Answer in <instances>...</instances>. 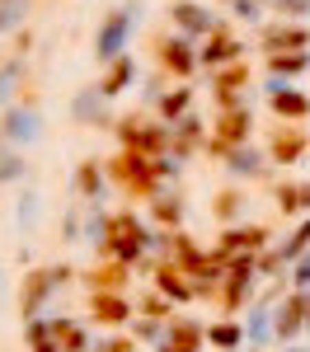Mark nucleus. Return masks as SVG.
I'll use <instances>...</instances> for the list:
<instances>
[{
	"instance_id": "1",
	"label": "nucleus",
	"mask_w": 310,
	"mask_h": 352,
	"mask_svg": "<svg viewBox=\"0 0 310 352\" xmlns=\"http://www.w3.org/2000/svg\"><path fill=\"white\" fill-rule=\"evenodd\" d=\"M151 230L137 221V212H113L109 217V230H104V244L94 249L99 258H118V263H141L146 258V249H151Z\"/></svg>"
},
{
	"instance_id": "2",
	"label": "nucleus",
	"mask_w": 310,
	"mask_h": 352,
	"mask_svg": "<svg viewBox=\"0 0 310 352\" xmlns=\"http://www.w3.org/2000/svg\"><path fill=\"white\" fill-rule=\"evenodd\" d=\"M118 136H122V146L127 151H141V155H165L169 146H174V132H169V122H141L137 113H127V118H118Z\"/></svg>"
},
{
	"instance_id": "3",
	"label": "nucleus",
	"mask_w": 310,
	"mask_h": 352,
	"mask_svg": "<svg viewBox=\"0 0 310 352\" xmlns=\"http://www.w3.org/2000/svg\"><path fill=\"white\" fill-rule=\"evenodd\" d=\"M104 169H109V179H118L132 197H151L155 184H160V179H155V160H151V155H141V151H122V155L109 160Z\"/></svg>"
},
{
	"instance_id": "4",
	"label": "nucleus",
	"mask_w": 310,
	"mask_h": 352,
	"mask_svg": "<svg viewBox=\"0 0 310 352\" xmlns=\"http://www.w3.org/2000/svg\"><path fill=\"white\" fill-rule=\"evenodd\" d=\"M132 19H141L137 0H127L122 10H113L109 19L99 24V38H94V56H99V61H118V56H122L127 33H132Z\"/></svg>"
},
{
	"instance_id": "5",
	"label": "nucleus",
	"mask_w": 310,
	"mask_h": 352,
	"mask_svg": "<svg viewBox=\"0 0 310 352\" xmlns=\"http://www.w3.org/2000/svg\"><path fill=\"white\" fill-rule=\"evenodd\" d=\"M263 244H268V226H230V230L221 235V244H217V254H212V258L225 268L235 254H258Z\"/></svg>"
},
{
	"instance_id": "6",
	"label": "nucleus",
	"mask_w": 310,
	"mask_h": 352,
	"mask_svg": "<svg viewBox=\"0 0 310 352\" xmlns=\"http://www.w3.org/2000/svg\"><path fill=\"white\" fill-rule=\"evenodd\" d=\"M258 47L268 56H282V52H310V28L306 24H263V38Z\"/></svg>"
},
{
	"instance_id": "7",
	"label": "nucleus",
	"mask_w": 310,
	"mask_h": 352,
	"mask_svg": "<svg viewBox=\"0 0 310 352\" xmlns=\"http://www.w3.org/2000/svg\"><path fill=\"white\" fill-rule=\"evenodd\" d=\"M301 333H306V292H291L287 300L273 305V338L291 343V338H301Z\"/></svg>"
},
{
	"instance_id": "8",
	"label": "nucleus",
	"mask_w": 310,
	"mask_h": 352,
	"mask_svg": "<svg viewBox=\"0 0 310 352\" xmlns=\"http://www.w3.org/2000/svg\"><path fill=\"white\" fill-rule=\"evenodd\" d=\"M56 287H61V282L52 277V268H33L24 277V292H19V315H24V320H38V310L47 305V296H52Z\"/></svg>"
},
{
	"instance_id": "9",
	"label": "nucleus",
	"mask_w": 310,
	"mask_h": 352,
	"mask_svg": "<svg viewBox=\"0 0 310 352\" xmlns=\"http://www.w3.org/2000/svg\"><path fill=\"white\" fill-rule=\"evenodd\" d=\"M268 104H273V113H278L282 122H301V118H310V99L296 89V85H282V76L268 80Z\"/></svg>"
},
{
	"instance_id": "10",
	"label": "nucleus",
	"mask_w": 310,
	"mask_h": 352,
	"mask_svg": "<svg viewBox=\"0 0 310 352\" xmlns=\"http://www.w3.org/2000/svg\"><path fill=\"white\" fill-rule=\"evenodd\" d=\"M245 56V47H240V38H230V28H217L212 38H207V47L197 52V66H207V71H221V66H235Z\"/></svg>"
},
{
	"instance_id": "11",
	"label": "nucleus",
	"mask_w": 310,
	"mask_h": 352,
	"mask_svg": "<svg viewBox=\"0 0 310 352\" xmlns=\"http://www.w3.org/2000/svg\"><path fill=\"white\" fill-rule=\"evenodd\" d=\"M306 151H310V136L296 122H282L278 132H273V141H268V160L273 164H296Z\"/></svg>"
},
{
	"instance_id": "12",
	"label": "nucleus",
	"mask_w": 310,
	"mask_h": 352,
	"mask_svg": "<svg viewBox=\"0 0 310 352\" xmlns=\"http://www.w3.org/2000/svg\"><path fill=\"white\" fill-rule=\"evenodd\" d=\"M89 320L104 324V329H122L132 320V305H127L122 292H94V296H89Z\"/></svg>"
},
{
	"instance_id": "13",
	"label": "nucleus",
	"mask_w": 310,
	"mask_h": 352,
	"mask_svg": "<svg viewBox=\"0 0 310 352\" xmlns=\"http://www.w3.org/2000/svg\"><path fill=\"white\" fill-rule=\"evenodd\" d=\"M169 19L179 24V33H207V38H212V33L221 28V24H217V14L202 10L197 0H169Z\"/></svg>"
},
{
	"instance_id": "14",
	"label": "nucleus",
	"mask_w": 310,
	"mask_h": 352,
	"mask_svg": "<svg viewBox=\"0 0 310 352\" xmlns=\"http://www.w3.org/2000/svg\"><path fill=\"white\" fill-rule=\"evenodd\" d=\"M155 292H160V296H169V300H179V305H184V300H197L193 277L179 268V263H169V258H160V263H155Z\"/></svg>"
},
{
	"instance_id": "15",
	"label": "nucleus",
	"mask_w": 310,
	"mask_h": 352,
	"mask_svg": "<svg viewBox=\"0 0 310 352\" xmlns=\"http://www.w3.org/2000/svg\"><path fill=\"white\" fill-rule=\"evenodd\" d=\"M0 136H5L10 146H28V141H38V136H43V118H38V109H10V113H5V122H0Z\"/></svg>"
},
{
	"instance_id": "16",
	"label": "nucleus",
	"mask_w": 310,
	"mask_h": 352,
	"mask_svg": "<svg viewBox=\"0 0 310 352\" xmlns=\"http://www.w3.org/2000/svg\"><path fill=\"white\" fill-rule=\"evenodd\" d=\"M250 132H254V113H250V104L217 113V141H221V146H250Z\"/></svg>"
},
{
	"instance_id": "17",
	"label": "nucleus",
	"mask_w": 310,
	"mask_h": 352,
	"mask_svg": "<svg viewBox=\"0 0 310 352\" xmlns=\"http://www.w3.org/2000/svg\"><path fill=\"white\" fill-rule=\"evenodd\" d=\"M160 66H165L169 76L188 80L197 71V52L188 47V38H165V43H160Z\"/></svg>"
},
{
	"instance_id": "18",
	"label": "nucleus",
	"mask_w": 310,
	"mask_h": 352,
	"mask_svg": "<svg viewBox=\"0 0 310 352\" xmlns=\"http://www.w3.org/2000/svg\"><path fill=\"white\" fill-rule=\"evenodd\" d=\"M221 160L235 179H263V174H268V155H258L254 146H230Z\"/></svg>"
},
{
	"instance_id": "19",
	"label": "nucleus",
	"mask_w": 310,
	"mask_h": 352,
	"mask_svg": "<svg viewBox=\"0 0 310 352\" xmlns=\"http://www.w3.org/2000/svg\"><path fill=\"white\" fill-rule=\"evenodd\" d=\"M207 343V329L193 324V320H169V333L165 343H160V352H197Z\"/></svg>"
},
{
	"instance_id": "20",
	"label": "nucleus",
	"mask_w": 310,
	"mask_h": 352,
	"mask_svg": "<svg viewBox=\"0 0 310 352\" xmlns=\"http://www.w3.org/2000/svg\"><path fill=\"white\" fill-rule=\"evenodd\" d=\"M85 282H89V292H122L127 287V263H118V258L94 263V268L85 272Z\"/></svg>"
},
{
	"instance_id": "21",
	"label": "nucleus",
	"mask_w": 310,
	"mask_h": 352,
	"mask_svg": "<svg viewBox=\"0 0 310 352\" xmlns=\"http://www.w3.org/2000/svg\"><path fill=\"white\" fill-rule=\"evenodd\" d=\"M132 80H137V61L132 56H118V61H109V76L99 80V89H104V99H113V94H122Z\"/></svg>"
},
{
	"instance_id": "22",
	"label": "nucleus",
	"mask_w": 310,
	"mask_h": 352,
	"mask_svg": "<svg viewBox=\"0 0 310 352\" xmlns=\"http://www.w3.org/2000/svg\"><path fill=\"white\" fill-rule=\"evenodd\" d=\"M273 338V305L268 300H258L250 310V324H245V343H254V348H263Z\"/></svg>"
},
{
	"instance_id": "23",
	"label": "nucleus",
	"mask_w": 310,
	"mask_h": 352,
	"mask_svg": "<svg viewBox=\"0 0 310 352\" xmlns=\"http://www.w3.org/2000/svg\"><path fill=\"white\" fill-rule=\"evenodd\" d=\"M76 192H80L85 202H99L104 197V164L99 160H85L76 169Z\"/></svg>"
},
{
	"instance_id": "24",
	"label": "nucleus",
	"mask_w": 310,
	"mask_h": 352,
	"mask_svg": "<svg viewBox=\"0 0 310 352\" xmlns=\"http://www.w3.org/2000/svg\"><path fill=\"white\" fill-rule=\"evenodd\" d=\"M160 122H179V118H188V109H193V89L188 85H179V89H169V94H160Z\"/></svg>"
},
{
	"instance_id": "25",
	"label": "nucleus",
	"mask_w": 310,
	"mask_h": 352,
	"mask_svg": "<svg viewBox=\"0 0 310 352\" xmlns=\"http://www.w3.org/2000/svg\"><path fill=\"white\" fill-rule=\"evenodd\" d=\"M104 89L94 85V89H80L76 94V104H71V113H76V122H104Z\"/></svg>"
},
{
	"instance_id": "26",
	"label": "nucleus",
	"mask_w": 310,
	"mask_h": 352,
	"mask_svg": "<svg viewBox=\"0 0 310 352\" xmlns=\"http://www.w3.org/2000/svg\"><path fill=\"white\" fill-rule=\"evenodd\" d=\"M52 338L61 343V352H89V333L76 320H52Z\"/></svg>"
},
{
	"instance_id": "27",
	"label": "nucleus",
	"mask_w": 310,
	"mask_h": 352,
	"mask_svg": "<svg viewBox=\"0 0 310 352\" xmlns=\"http://www.w3.org/2000/svg\"><path fill=\"white\" fill-rule=\"evenodd\" d=\"M14 94H24V56L0 66V104H14Z\"/></svg>"
},
{
	"instance_id": "28",
	"label": "nucleus",
	"mask_w": 310,
	"mask_h": 352,
	"mask_svg": "<svg viewBox=\"0 0 310 352\" xmlns=\"http://www.w3.org/2000/svg\"><path fill=\"white\" fill-rule=\"evenodd\" d=\"M268 71H273V76H282V80L291 85V76L310 71V52H282V56H268Z\"/></svg>"
},
{
	"instance_id": "29",
	"label": "nucleus",
	"mask_w": 310,
	"mask_h": 352,
	"mask_svg": "<svg viewBox=\"0 0 310 352\" xmlns=\"http://www.w3.org/2000/svg\"><path fill=\"white\" fill-rule=\"evenodd\" d=\"M273 254L282 258V268H287V263H296V258H306V254H310V221H301V226H296V235H291L287 244H278Z\"/></svg>"
},
{
	"instance_id": "30",
	"label": "nucleus",
	"mask_w": 310,
	"mask_h": 352,
	"mask_svg": "<svg viewBox=\"0 0 310 352\" xmlns=\"http://www.w3.org/2000/svg\"><path fill=\"white\" fill-rule=\"evenodd\" d=\"M212 217H217V221H225V226H235V221L245 217V197H240L235 188L217 192V202H212Z\"/></svg>"
},
{
	"instance_id": "31",
	"label": "nucleus",
	"mask_w": 310,
	"mask_h": 352,
	"mask_svg": "<svg viewBox=\"0 0 310 352\" xmlns=\"http://www.w3.org/2000/svg\"><path fill=\"white\" fill-rule=\"evenodd\" d=\"M207 343H212V348H240V343H245V324H235V320L207 324Z\"/></svg>"
},
{
	"instance_id": "32",
	"label": "nucleus",
	"mask_w": 310,
	"mask_h": 352,
	"mask_svg": "<svg viewBox=\"0 0 310 352\" xmlns=\"http://www.w3.org/2000/svg\"><path fill=\"white\" fill-rule=\"evenodd\" d=\"M278 212L282 217H296V212H306V197L296 184H278Z\"/></svg>"
},
{
	"instance_id": "33",
	"label": "nucleus",
	"mask_w": 310,
	"mask_h": 352,
	"mask_svg": "<svg viewBox=\"0 0 310 352\" xmlns=\"http://www.w3.org/2000/svg\"><path fill=\"white\" fill-rule=\"evenodd\" d=\"M28 14V0H0V33L19 28V19Z\"/></svg>"
},
{
	"instance_id": "34",
	"label": "nucleus",
	"mask_w": 310,
	"mask_h": 352,
	"mask_svg": "<svg viewBox=\"0 0 310 352\" xmlns=\"http://www.w3.org/2000/svg\"><path fill=\"white\" fill-rule=\"evenodd\" d=\"M141 315H146V320H169V315H174V300L160 296V292H155V296H141Z\"/></svg>"
},
{
	"instance_id": "35",
	"label": "nucleus",
	"mask_w": 310,
	"mask_h": 352,
	"mask_svg": "<svg viewBox=\"0 0 310 352\" xmlns=\"http://www.w3.org/2000/svg\"><path fill=\"white\" fill-rule=\"evenodd\" d=\"M155 221L160 226H179L184 221V202L179 197H155Z\"/></svg>"
},
{
	"instance_id": "36",
	"label": "nucleus",
	"mask_w": 310,
	"mask_h": 352,
	"mask_svg": "<svg viewBox=\"0 0 310 352\" xmlns=\"http://www.w3.org/2000/svg\"><path fill=\"white\" fill-rule=\"evenodd\" d=\"M14 217H19V226H24V230H33V226H38V192H24V197H19V212H14Z\"/></svg>"
},
{
	"instance_id": "37",
	"label": "nucleus",
	"mask_w": 310,
	"mask_h": 352,
	"mask_svg": "<svg viewBox=\"0 0 310 352\" xmlns=\"http://www.w3.org/2000/svg\"><path fill=\"white\" fill-rule=\"evenodd\" d=\"M268 5L287 19H310V0H268Z\"/></svg>"
},
{
	"instance_id": "38",
	"label": "nucleus",
	"mask_w": 310,
	"mask_h": 352,
	"mask_svg": "<svg viewBox=\"0 0 310 352\" xmlns=\"http://www.w3.org/2000/svg\"><path fill=\"white\" fill-rule=\"evenodd\" d=\"M287 282H291V292H310V254L291 263V277H287Z\"/></svg>"
},
{
	"instance_id": "39",
	"label": "nucleus",
	"mask_w": 310,
	"mask_h": 352,
	"mask_svg": "<svg viewBox=\"0 0 310 352\" xmlns=\"http://www.w3.org/2000/svg\"><path fill=\"white\" fill-rule=\"evenodd\" d=\"M94 352H137V338H132V333H118V338L94 343Z\"/></svg>"
},
{
	"instance_id": "40",
	"label": "nucleus",
	"mask_w": 310,
	"mask_h": 352,
	"mask_svg": "<svg viewBox=\"0 0 310 352\" xmlns=\"http://www.w3.org/2000/svg\"><path fill=\"white\" fill-rule=\"evenodd\" d=\"M235 14L250 19V24H258V19H263V0H235Z\"/></svg>"
},
{
	"instance_id": "41",
	"label": "nucleus",
	"mask_w": 310,
	"mask_h": 352,
	"mask_svg": "<svg viewBox=\"0 0 310 352\" xmlns=\"http://www.w3.org/2000/svg\"><path fill=\"white\" fill-rule=\"evenodd\" d=\"M184 160H169V155H155V179H179Z\"/></svg>"
},
{
	"instance_id": "42",
	"label": "nucleus",
	"mask_w": 310,
	"mask_h": 352,
	"mask_svg": "<svg viewBox=\"0 0 310 352\" xmlns=\"http://www.w3.org/2000/svg\"><path fill=\"white\" fill-rule=\"evenodd\" d=\"M61 230H66V235H71V240H76V235H80V212H76V207H71V212H66V226H61Z\"/></svg>"
},
{
	"instance_id": "43",
	"label": "nucleus",
	"mask_w": 310,
	"mask_h": 352,
	"mask_svg": "<svg viewBox=\"0 0 310 352\" xmlns=\"http://www.w3.org/2000/svg\"><path fill=\"white\" fill-rule=\"evenodd\" d=\"M306 333H310V292H306Z\"/></svg>"
},
{
	"instance_id": "44",
	"label": "nucleus",
	"mask_w": 310,
	"mask_h": 352,
	"mask_svg": "<svg viewBox=\"0 0 310 352\" xmlns=\"http://www.w3.org/2000/svg\"><path fill=\"white\" fill-rule=\"evenodd\" d=\"M0 296H5V272H0Z\"/></svg>"
},
{
	"instance_id": "45",
	"label": "nucleus",
	"mask_w": 310,
	"mask_h": 352,
	"mask_svg": "<svg viewBox=\"0 0 310 352\" xmlns=\"http://www.w3.org/2000/svg\"><path fill=\"white\" fill-rule=\"evenodd\" d=\"M287 352H306V348H287Z\"/></svg>"
},
{
	"instance_id": "46",
	"label": "nucleus",
	"mask_w": 310,
	"mask_h": 352,
	"mask_svg": "<svg viewBox=\"0 0 310 352\" xmlns=\"http://www.w3.org/2000/svg\"><path fill=\"white\" fill-rule=\"evenodd\" d=\"M230 5H235V0H230Z\"/></svg>"
}]
</instances>
